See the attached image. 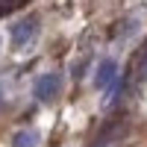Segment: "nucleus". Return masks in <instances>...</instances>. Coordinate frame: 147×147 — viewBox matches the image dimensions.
I'll use <instances>...</instances> for the list:
<instances>
[{
  "label": "nucleus",
  "instance_id": "nucleus-1",
  "mask_svg": "<svg viewBox=\"0 0 147 147\" xmlns=\"http://www.w3.org/2000/svg\"><path fill=\"white\" fill-rule=\"evenodd\" d=\"M35 32H38V18H35V15L21 18L15 27H12V44H15V47H24Z\"/></svg>",
  "mask_w": 147,
  "mask_h": 147
},
{
  "label": "nucleus",
  "instance_id": "nucleus-2",
  "mask_svg": "<svg viewBox=\"0 0 147 147\" xmlns=\"http://www.w3.org/2000/svg\"><path fill=\"white\" fill-rule=\"evenodd\" d=\"M59 88H62V77L59 74H41L38 80H35V97L38 100H53V97L59 94Z\"/></svg>",
  "mask_w": 147,
  "mask_h": 147
},
{
  "label": "nucleus",
  "instance_id": "nucleus-3",
  "mask_svg": "<svg viewBox=\"0 0 147 147\" xmlns=\"http://www.w3.org/2000/svg\"><path fill=\"white\" fill-rule=\"evenodd\" d=\"M112 82H118V65H115V59H103V62L97 65L94 85L97 88H112Z\"/></svg>",
  "mask_w": 147,
  "mask_h": 147
},
{
  "label": "nucleus",
  "instance_id": "nucleus-4",
  "mask_svg": "<svg viewBox=\"0 0 147 147\" xmlns=\"http://www.w3.org/2000/svg\"><path fill=\"white\" fill-rule=\"evenodd\" d=\"M38 141H41L38 129H18L12 136V147H38Z\"/></svg>",
  "mask_w": 147,
  "mask_h": 147
},
{
  "label": "nucleus",
  "instance_id": "nucleus-5",
  "mask_svg": "<svg viewBox=\"0 0 147 147\" xmlns=\"http://www.w3.org/2000/svg\"><path fill=\"white\" fill-rule=\"evenodd\" d=\"M15 3H18V0H0V15H3V12H9Z\"/></svg>",
  "mask_w": 147,
  "mask_h": 147
},
{
  "label": "nucleus",
  "instance_id": "nucleus-6",
  "mask_svg": "<svg viewBox=\"0 0 147 147\" xmlns=\"http://www.w3.org/2000/svg\"><path fill=\"white\" fill-rule=\"evenodd\" d=\"M0 100H3V85H0Z\"/></svg>",
  "mask_w": 147,
  "mask_h": 147
}]
</instances>
